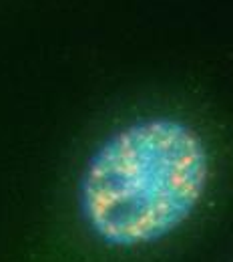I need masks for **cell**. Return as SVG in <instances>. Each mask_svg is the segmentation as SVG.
<instances>
[{"label":"cell","instance_id":"1","mask_svg":"<svg viewBox=\"0 0 233 262\" xmlns=\"http://www.w3.org/2000/svg\"><path fill=\"white\" fill-rule=\"evenodd\" d=\"M209 178V147L191 123L139 117L109 133L87 160L76 188L79 216L105 250L147 252L195 218Z\"/></svg>","mask_w":233,"mask_h":262}]
</instances>
